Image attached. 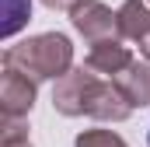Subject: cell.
Returning a JSON list of instances; mask_svg holds the SVG:
<instances>
[{
  "label": "cell",
  "mask_w": 150,
  "mask_h": 147,
  "mask_svg": "<svg viewBox=\"0 0 150 147\" xmlns=\"http://www.w3.org/2000/svg\"><path fill=\"white\" fill-rule=\"evenodd\" d=\"M32 18V0H4V25H0V35L14 39Z\"/></svg>",
  "instance_id": "cell-8"
},
{
  "label": "cell",
  "mask_w": 150,
  "mask_h": 147,
  "mask_svg": "<svg viewBox=\"0 0 150 147\" xmlns=\"http://www.w3.org/2000/svg\"><path fill=\"white\" fill-rule=\"evenodd\" d=\"M42 4H45L49 11H70V7L77 4V0H42Z\"/></svg>",
  "instance_id": "cell-11"
},
{
  "label": "cell",
  "mask_w": 150,
  "mask_h": 147,
  "mask_svg": "<svg viewBox=\"0 0 150 147\" xmlns=\"http://www.w3.org/2000/svg\"><path fill=\"white\" fill-rule=\"evenodd\" d=\"M119 39H140L150 32V0H126L119 11Z\"/></svg>",
  "instance_id": "cell-7"
},
{
  "label": "cell",
  "mask_w": 150,
  "mask_h": 147,
  "mask_svg": "<svg viewBox=\"0 0 150 147\" xmlns=\"http://www.w3.org/2000/svg\"><path fill=\"white\" fill-rule=\"evenodd\" d=\"M84 67L94 74H108V81L119 77L126 67H133V53L122 39H105V42H94L84 56Z\"/></svg>",
  "instance_id": "cell-5"
},
{
  "label": "cell",
  "mask_w": 150,
  "mask_h": 147,
  "mask_svg": "<svg viewBox=\"0 0 150 147\" xmlns=\"http://www.w3.org/2000/svg\"><path fill=\"white\" fill-rule=\"evenodd\" d=\"M74 147H129V144L112 130H84Z\"/></svg>",
  "instance_id": "cell-9"
},
{
  "label": "cell",
  "mask_w": 150,
  "mask_h": 147,
  "mask_svg": "<svg viewBox=\"0 0 150 147\" xmlns=\"http://www.w3.org/2000/svg\"><path fill=\"white\" fill-rule=\"evenodd\" d=\"M4 67H14L18 74L32 77L35 84L42 81H63L74 70V42L59 32H42L18 46L4 49Z\"/></svg>",
  "instance_id": "cell-2"
},
{
  "label": "cell",
  "mask_w": 150,
  "mask_h": 147,
  "mask_svg": "<svg viewBox=\"0 0 150 147\" xmlns=\"http://www.w3.org/2000/svg\"><path fill=\"white\" fill-rule=\"evenodd\" d=\"M70 25L91 46L105 42V39H119V14L112 7H105L101 0H77L70 7Z\"/></svg>",
  "instance_id": "cell-3"
},
{
  "label": "cell",
  "mask_w": 150,
  "mask_h": 147,
  "mask_svg": "<svg viewBox=\"0 0 150 147\" xmlns=\"http://www.w3.org/2000/svg\"><path fill=\"white\" fill-rule=\"evenodd\" d=\"M115 88L122 91V98L133 105V109H143L150 105V63L147 60H133V67H126V70L112 77Z\"/></svg>",
  "instance_id": "cell-6"
},
{
  "label": "cell",
  "mask_w": 150,
  "mask_h": 147,
  "mask_svg": "<svg viewBox=\"0 0 150 147\" xmlns=\"http://www.w3.org/2000/svg\"><path fill=\"white\" fill-rule=\"evenodd\" d=\"M21 140H28V123H25V119H7V116H4L0 144H21Z\"/></svg>",
  "instance_id": "cell-10"
},
{
  "label": "cell",
  "mask_w": 150,
  "mask_h": 147,
  "mask_svg": "<svg viewBox=\"0 0 150 147\" xmlns=\"http://www.w3.org/2000/svg\"><path fill=\"white\" fill-rule=\"evenodd\" d=\"M38 98V84L32 77L18 74L14 67H4L0 74V109L7 119H25Z\"/></svg>",
  "instance_id": "cell-4"
},
{
  "label": "cell",
  "mask_w": 150,
  "mask_h": 147,
  "mask_svg": "<svg viewBox=\"0 0 150 147\" xmlns=\"http://www.w3.org/2000/svg\"><path fill=\"white\" fill-rule=\"evenodd\" d=\"M0 147H32V140H21V144H0Z\"/></svg>",
  "instance_id": "cell-13"
},
{
  "label": "cell",
  "mask_w": 150,
  "mask_h": 147,
  "mask_svg": "<svg viewBox=\"0 0 150 147\" xmlns=\"http://www.w3.org/2000/svg\"><path fill=\"white\" fill-rule=\"evenodd\" d=\"M52 109L59 116H70V119L91 116V119H101V123H122V119H129L133 105L122 98L115 81H101L87 67H74L63 81H56Z\"/></svg>",
  "instance_id": "cell-1"
},
{
  "label": "cell",
  "mask_w": 150,
  "mask_h": 147,
  "mask_svg": "<svg viewBox=\"0 0 150 147\" xmlns=\"http://www.w3.org/2000/svg\"><path fill=\"white\" fill-rule=\"evenodd\" d=\"M136 46H140V53H143V60H147V63H150V32H147V35H143V39H140Z\"/></svg>",
  "instance_id": "cell-12"
}]
</instances>
